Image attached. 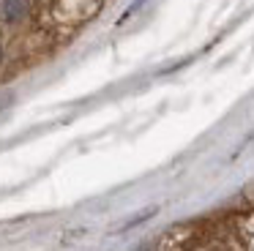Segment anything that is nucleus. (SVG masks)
Here are the masks:
<instances>
[{
    "label": "nucleus",
    "instance_id": "obj_2",
    "mask_svg": "<svg viewBox=\"0 0 254 251\" xmlns=\"http://www.w3.org/2000/svg\"><path fill=\"white\" fill-rule=\"evenodd\" d=\"M0 58H3V49H0Z\"/></svg>",
    "mask_w": 254,
    "mask_h": 251
},
{
    "label": "nucleus",
    "instance_id": "obj_1",
    "mask_svg": "<svg viewBox=\"0 0 254 251\" xmlns=\"http://www.w3.org/2000/svg\"><path fill=\"white\" fill-rule=\"evenodd\" d=\"M33 11V0H0V19L6 25H22Z\"/></svg>",
    "mask_w": 254,
    "mask_h": 251
}]
</instances>
